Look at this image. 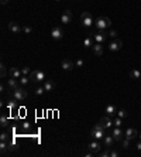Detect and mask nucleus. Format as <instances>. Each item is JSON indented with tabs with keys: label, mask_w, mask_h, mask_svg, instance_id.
<instances>
[{
	"label": "nucleus",
	"mask_w": 141,
	"mask_h": 157,
	"mask_svg": "<svg viewBox=\"0 0 141 157\" xmlns=\"http://www.w3.org/2000/svg\"><path fill=\"white\" fill-rule=\"evenodd\" d=\"M124 137L125 139H128L130 141H133L138 137V132H137L135 129H133V127H128V129L124 132Z\"/></svg>",
	"instance_id": "9d476101"
},
{
	"label": "nucleus",
	"mask_w": 141,
	"mask_h": 157,
	"mask_svg": "<svg viewBox=\"0 0 141 157\" xmlns=\"http://www.w3.org/2000/svg\"><path fill=\"white\" fill-rule=\"evenodd\" d=\"M0 140L8 141V133H1V136H0Z\"/></svg>",
	"instance_id": "58836bf2"
},
{
	"label": "nucleus",
	"mask_w": 141,
	"mask_h": 157,
	"mask_svg": "<svg viewBox=\"0 0 141 157\" xmlns=\"http://www.w3.org/2000/svg\"><path fill=\"white\" fill-rule=\"evenodd\" d=\"M130 78H133V79H141V71H138V70L130 71Z\"/></svg>",
	"instance_id": "b1692460"
},
{
	"label": "nucleus",
	"mask_w": 141,
	"mask_h": 157,
	"mask_svg": "<svg viewBox=\"0 0 141 157\" xmlns=\"http://www.w3.org/2000/svg\"><path fill=\"white\" fill-rule=\"evenodd\" d=\"M51 37L54 40H62L63 38V28L59 26H55L51 31Z\"/></svg>",
	"instance_id": "0eeeda50"
},
{
	"label": "nucleus",
	"mask_w": 141,
	"mask_h": 157,
	"mask_svg": "<svg viewBox=\"0 0 141 157\" xmlns=\"http://www.w3.org/2000/svg\"><path fill=\"white\" fill-rule=\"evenodd\" d=\"M137 149H138V150H141V140L138 141V143H137Z\"/></svg>",
	"instance_id": "a19ab883"
},
{
	"label": "nucleus",
	"mask_w": 141,
	"mask_h": 157,
	"mask_svg": "<svg viewBox=\"0 0 141 157\" xmlns=\"http://www.w3.org/2000/svg\"><path fill=\"white\" fill-rule=\"evenodd\" d=\"M103 143H104V147H106V149H110V147L113 146V143H114V137H113L111 134H106V136L103 137Z\"/></svg>",
	"instance_id": "dca6fc26"
},
{
	"label": "nucleus",
	"mask_w": 141,
	"mask_h": 157,
	"mask_svg": "<svg viewBox=\"0 0 141 157\" xmlns=\"http://www.w3.org/2000/svg\"><path fill=\"white\" fill-rule=\"evenodd\" d=\"M0 123H1V126L3 127H6V126L8 125V119L6 115H1V118H0Z\"/></svg>",
	"instance_id": "bb28decb"
},
{
	"label": "nucleus",
	"mask_w": 141,
	"mask_h": 157,
	"mask_svg": "<svg viewBox=\"0 0 141 157\" xmlns=\"http://www.w3.org/2000/svg\"><path fill=\"white\" fill-rule=\"evenodd\" d=\"M111 136L114 137V140L116 141H121L124 139V132L121 130V127H113V130H111Z\"/></svg>",
	"instance_id": "1a4fd4ad"
},
{
	"label": "nucleus",
	"mask_w": 141,
	"mask_h": 157,
	"mask_svg": "<svg viewBox=\"0 0 141 157\" xmlns=\"http://www.w3.org/2000/svg\"><path fill=\"white\" fill-rule=\"evenodd\" d=\"M89 150L93 153V154H99L100 150H102V144H100V140H96L94 139L93 141L89 143Z\"/></svg>",
	"instance_id": "423d86ee"
},
{
	"label": "nucleus",
	"mask_w": 141,
	"mask_h": 157,
	"mask_svg": "<svg viewBox=\"0 0 141 157\" xmlns=\"http://www.w3.org/2000/svg\"><path fill=\"white\" fill-rule=\"evenodd\" d=\"M55 1H61V0H55Z\"/></svg>",
	"instance_id": "a18cd8bd"
},
{
	"label": "nucleus",
	"mask_w": 141,
	"mask_h": 157,
	"mask_svg": "<svg viewBox=\"0 0 141 157\" xmlns=\"http://www.w3.org/2000/svg\"><path fill=\"white\" fill-rule=\"evenodd\" d=\"M118 156V151L116 150H110V157H117Z\"/></svg>",
	"instance_id": "ea45409f"
},
{
	"label": "nucleus",
	"mask_w": 141,
	"mask_h": 157,
	"mask_svg": "<svg viewBox=\"0 0 141 157\" xmlns=\"http://www.w3.org/2000/svg\"><path fill=\"white\" fill-rule=\"evenodd\" d=\"M83 45H85L86 48L93 47V45H94V38H93V36H89V37H86V38L83 40Z\"/></svg>",
	"instance_id": "412c9836"
},
{
	"label": "nucleus",
	"mask_w": 141,
	"mask_h": 157,
	"mask_svg": "<svg viewBox=\"0 0 141 157\" xmlns=\"http://www.w3.org/2000/svg\"><path fill=\"white\" fill-rule=\"evenodd\" d=\"M30 127V123H24V129H28Z\"/></svg>",
	"instance_id": "79ce46f5"
},
{
	"label": "nucleus",
	"mask_w": 141,
	"mask_h": 157,
	"mask_svg": "<svg viewBox=\"0 0 141 157\" xmlns=\"http://www.w3.org/2000/svg\"><path fill=\"white\" fill-rule=\"evenodd\" d=\"M23 31L25 33V34H31L32 27H30V26H24V27H23Z\"/></svg>",
	"instance_id": "f704fd0d"
},
{
	"label": "nucleus",
	"mask_w": 141,
	"mask_h": 157,
	"mask_svg": "<svg viewBox=\"0 0 141 157\" xmlns=\"http://www.w3.org/2000/svg\"><path fill=\"white\" fill-rule=\"evenodd\" d=\"M107 33L106 31H99L93 34V38H94V43H99V44H104L106 41H107Z\"/></svg>",
	"instance_id": "6e6552de"
},
{
	"label": "nucleus",
	"mask_w": 141,
	"mask_h": 157,
	"mask_svg": "<svg viewBox=\"0 0 141 157\" xmlns=\"http://www.w3.org/2000/svg\"><path fill=\"white\" fill-rule=\"evenodd\" d=\"M100 125L103 126V127H106V129H110L111 126H114V122H113V119L110 118V116H104V118H102L100 119V122H99Z\"/></svg>",
	"instance_id": "ddd939ff"
},
{
	"label": "nucleus",
	"mask_w": 141,
	"mask_h": 157,
	"mask_svg": "<svg viewBox=\"0 0 141 157\" xmlns=\"http://www.w3.org/2000/svg\"><path fill=\"white\" fill-rule=\"evenodd\" d=\"M99 156H100V157H109V156H110V150H104V151H100V153H99Z\"/></svg>",
	"instance_id": "e433bc0d"
},
{
	"label": "nucleus",
	"mask_w": 141,
	"mask_h": 157,
	"mask_svg": "<svg viewBox=\"0 0 141 157\" xmlns=\"http://www.w3.org/2000/svg\"><path fill=\"white\" fill-rule=\"evenodd\" d=\"M92 48H93V54L96 55V57H102V55H103V45H102V44L94 43V45Z\"/></svg>",
	"instance_id": "a211bd4d"
},
{
	"label": "nucleus",
	"mask_w": 141,
	"mask_h": 157,
	"mask_svg": "<svg viewBox=\"0 0 141 157\" xmlns=\"http://www.w3.org/2000/svg\"><path fill=\"white\" fill-rule=\"evenodd\" d=\"M106 127H103L100 123H97V125L93 126V129L90 130V136L96 139V140H103V137L106 136Z\"/></svg>",
	"instance_id": "f257e3e1"
},
{
	"label": "nucleus",
	"mask_w": 141,
	"mask_h": 157,
	"mask_svg": "<svg viewBox=\"0 0 141 157\" xmlns=\"http://www.w3.org/2000/svg\"><path fill=\"white\" fill-rule=\"evenodd\" d=\"M107 36L111 37V38H117V31H116V30H109V31H107Z\"/></svg>",
	"instance_id": "c756f323"
},
{
	"label": "nucleus",
	"mask_w": 141,
	"mask_h": 157,
	"mask_svg": "<svg viewBox=\"0 0 141 157\" xmlns=\"http://www.w3.org/2000/svg\"><path fill=\"white\" fill-rule=\"evenodd\" d=\"M94 26L97 27V30L99 31H106V28H109L110 26H111V20H110L109 17H97L96 20H94Z\"/></svg>",
	"instance_id": "f03ea898"
},
{
	"label": "nucleus",
	"mask_w": 141,
	"mask_h": 157,
	"mask_svg": "<svg viewBox=\"0 0 141 157\" xmlns=\"http://www.w3.org/2000/svg\"><path fill=\"white\" fill-rule=\"evenodd\" d=\"M44 92H47V91H45V88H44V87H38V88H35V91H34V94L37 95V96H41V95L44 94Z\"/></svg>",
	"instance_id": "a878e982"
},
{
	"label": "nucleus",
	"mask_w": 141,
	"mask_h": 157,
	"mask_svg": "<svg viewBox=\"0 0 141 157\" xmlns=\"http://www.w3.org/2000/svg\"><path fill=\"white\" fill-rule=\"evenodd\" d=\"M8 30L11 33H20L23 28H21L20 24H17L16 21H10V23H8Z\"/></svg>",
	"instance_id": "aec40b11"
},
{
	"label": "nucleus",
	"mask_w": 141,
	"mask_h": 157,
	"mask_svg": "<svg viewBox=\"0 0 141 157\" xmlns=\"http://www.w3.org/2000/svg\"><path fill=\"white\" fill-rule=\"evenodd\" d=\"M80 20H82V24L85 26V27H92L94 24V20H93V16L89 13V11H83L82 14H80Z\"/></svg>",
	"instance_id": "7ed1b4c3"
},
{
	"label": "nucleus",
	"mask_w": 141,
	"mask_h": 157,
	"mask_svg": "<svg viewBox=\"0 0 141 157\" xmlns=\"http://www.w3.org/2000/svg\"><path fill=\"white\" fill-rule=\"evenodd\" d=\"M42 87L45 88V91H47V92H51V91H54V88H55V82H54V81H45Z\"/></svg>",
	"instance_id": "4be33fe9"
},
{
	"label": "nucleus",
	"mask_w": 141,
	"mask_h": 157,
	"mask_svg": "<svg viewBox=\"0 0 141 157\" xmlns=\"http://www.w3.org/2000/svg\"><path fill=\"white\" fill-rule=\"evenodd\" d=\"M7 143H8V150H16L17 149V144L13 140H8Z\"/></svg>",
	"instance_id": "7c9ffc66"
},
{
	"label": "nucleus",
	"mask_w": 141,
	"mask_h": 157,
	"mask_svg": "<svg viewBox=\"0 0 141 157\" xmlns=\"http://www.w3.org/2000/svg\"><path fill=\"white\" fill-rule=\"evenodd\" d=\"M21 72H23V75H30L31 70H30V67H23V68H21Z\"/></svg>",
	"instance_id": "72a5a7b5"
},
{
	"label": "nucleus",
	"mask_w": 141,
	"mask_h": 157,
	"mask_svg": "<svg viewBox=\"0 0 141 157\" xmlns=\"http://www.w3.org/2000/svg\"><path fill=\"white\" fill-rule=\"evenodd\" d=\"M10 75H11L13 78L20 79V78H21V75H23V72H21V70H20V68L11 67V68H10Z\"/></svg>",
	"instance_id": "6ab92c4d"
},
{
	"label": "nucleus",
	"mask_w": 141,
	"mask_h": 157,
	"mask_svg": "<svg viewBox=\"0 0 141 157\" xmlns=\"http://www.w3.org/2000/svg\"><path fill=\"white\" fill-rule=\"evenodd\" d=\"M7 1H8V0H0V3H1V4H6Z\"/></svg>",
	"instance_id": "37998d69"
},
{
	"label": "nucleus",
	"mask_w": 141,
	"mask_h": 157,
	"mask_svg": "<svg viewBox=\"0 0 141 157\" xmlns=\"http://www.w3.org/2000/svg\"><path fill=\"white\" fill-rule=\"evenodd\" d=\"M113 122H114V126H116V127H121V125H123V123H121V118H118V116L114 119Z\"/></svg>",
	"instance_id": "473e14b6"
},
{
	"label": "nucleus",
	"mask_w": 141,
	"mask_h": 157,
	"mask_svg": "<svg viewBox=\"0 0 141 157\" xmlns=\"http://www.w3.org/2000/svg\"><path fill=\"white\" fill-rule=\"evenodd\" d=\"M116 115H117L118 118H121V119L127 118V112H125L124 109H118V110H117V113H116Z\"/></svg>",
	"instance_id": "c85d7f7f"
},
{
	"label": "nucleus",
	"mask_w": 141,
	"mask_h": 157,
	"mask_svg": "<svg viewBox=\"0 0 141 157\" xmlns=\"http://www.w3.org/2000/svg\"><path fill=\"white\" fill-rule=\"evenodd\" d=\"M138 137H140V140H141V133H138Z\"/></svg>",
	"instance_id": "c03bdc74"
},
{
	"label": "nucleus",
	"mask_w": 141,
	"mask_h": 157,
	"mask_svg": "<svg viewBox=\"0 0 141 157\" xmlns=\"http://www.w3.org/2000/svg\"><path fill=\"white\" fill-rule=\"evenodd\" d=\"M16 101L17 99H10L7 102V108H10V109H13L14 106H16Z\"/></svg>",
	"instance_id": "2f4dec72"
},
{
	"label": "nucleus",
	"mask_w": 141,
	"mask_h": 157,
	"mask_svg": "<svg viewBox=\"0 0 141 157\" xmlns=\"http://www.w3.org/2000/svg\"><path fill=\"white\" fill-rule=\"evenodd\" d=\"M72 18H73V14H72V11L70 10H65L63 11V14L61 16V21L63 24H69L72 21Z\"/></svg>",
	"instance_id": "4468645a"
},
{
	"label": "nucleus",
	"mask_w": 141,
	"mask_h": 157,
	"mask_svg": "<svg viewBox=\"0 0 141 157\" xmlns=\"http://www.w3.org/2000/svg\"><path fill=\"white\" fill-rule=\"evenodd\" d=\"M61 67H62L65 71H72L75 68V63H72L70 60H62V61H61Z\"/></svg>",
	"instance_id": "2eb2a0df"
},
{
	"label": "nucleus",
	"mask_w": 141,
	"mask_h": 157,
	"mask_svg": "<svg viewBox=\"0 0 141 157\" xmlns=\"http://www.w3.org/2000/svg\"><path fill=\"white\" fill-rule=\"evenodd\" d=\"M30 79L31 82H42L45 79V74L39 70H34L30 72Z\"/></svg>",
	"instance_id": "20e7f679"
},
{
	"label": "nucleus",
	"mask_w": 141,
	"mask_h": 157,
	"mask_svg": "<svg viewBox=\"0 0 141 157\" xmlns=\"http://www.w3.org/2000/svg\"><path fill=\"white\" fill-rule=\"evenodd\" d=\"M13 92V98L14 99H17V101H23V99H25L27 98V91L24 89V88H16L14 91H11Z\"/></svg>",
	"instance_id": "39448f33"
},
{
	"label": "nucleus",
	"mask_w": 141,
	"mask_h": 157,
	"mask_svg": "<svg viewBox=\"0 0 141 157\" xmlns=\"http://www.w3.org/2000/svg\"><path fill=\"white\" fill-rule=\"evenodd\" d=\"M0 68H1V74H0V75H1V78H4V77H6V65H4V64H1V65H0Z\"/></svg>",
	"instance_id": "c9c22d12"
},
{
	"label": "nucleus",
	"mask_w": 141,
	"mask_h": 157,
	"mask_svg": "<svg viewBox=\"0 0 141 157\" xmlns=\"http://www.w3.org/2000/svg\"><path fill=\"white\" fill-rule=\"evenodd\" d=\"M18 82H20V85H21V87H27V85L30 84V77H27V75H21V78L18 79Z\"/></svg>",
	"instance_id": "5701e85b"
},
{
	"label": "nucleus",
	"mask_w": 141,
	"mask_h": 157,
	"mask_svg": "<svg viewBox=\"0 0 141 157\" xmlns=\"http://www.w3.org/2000/svg\"><path fill=\"white\" fill-rule=\"evenodd\" d=\"M0 150H1V154L4 156L6 154V150H8V143L4 140H0Z\"/></svg>",
	"instance_id": "393cba45"
},
{
	"label": "nucleus",
	"mask_w": 141,
	"mask_h": 157,
	"mask_svg": "<svg viewBox=\"0 0 141 157\" xmlns=\"http://www.w3.org/2000/svg\"><path fill=\"white\" fill-rule=\"evenodd\" d=\"M120 143H121V147H123V149H128V147H130V140H128V139H125V137L120 141Z\"/></svg>",
	"instance_id": "cd10ccee"
},
{
	"label": "nucleus",
	"mask_w": 141,
	"mask_h": 157,
	"mask_svg": "<svg viewBox=\"0 0 141 157\" xmlns=\"http://www.w3.org/2000/svg\"><path fill=\"white\" fill-rule=\"evenodd\" d=\"M121 47H123V41L121 40L116 38L114 41H111L109 44V50L111 51V53H116V51H118V50H121Z\"/></svg>",
	"instance_id": "9b49d317"
},
{
	"label": "nucleus",
	"mask_w": 141,
	"mask_h": 157,
	"mask_svg": "<svg viewBox=\"0 0 141 157\" xmlns=\"http://www.w3.org/2000/svg\"><path fill=\"white\" fill-rule=\"evenodd\" d=\"M6 87H7V89L8 91H14L16 88H18L20 87V82H18V79L17 78H8L7 79V82H6Z\"/></svg>",
	"instance_id": "f8f14e48"
},
{
	"label": "nucleus",
	"mask_w": 141,
	"mask_h": 157,
	"mask_svg": "<svg viewBox=\"0 0 141 157\" xmlns=\"http://www.w3.org/2000/svg\"><path fill=\"white\" fill-rule=\"evenodd\" d=\"M83 60H76V63H75V67H78V68H80V67H83Z\"/></svg>",
	"instance_id": "4c0bfd02"
},
{
	"label": "nucleus",
	"mask_w": 141,
	"mask_h": 157,
	"mask_svg": "<svg viewBox=\"0 0 141 157\" xmlns=\"http://www.w3.org/2000/svg\"><path fill=\"white\" fill-rule=\"evenodd\" d=\"M104 113H106L107 116H110V118H113V116L117 113V109H116V106H114V105H107V106H106V109H104Z\"/></svg>",
	"instance_id": "f3484780"
}]
</instances>
